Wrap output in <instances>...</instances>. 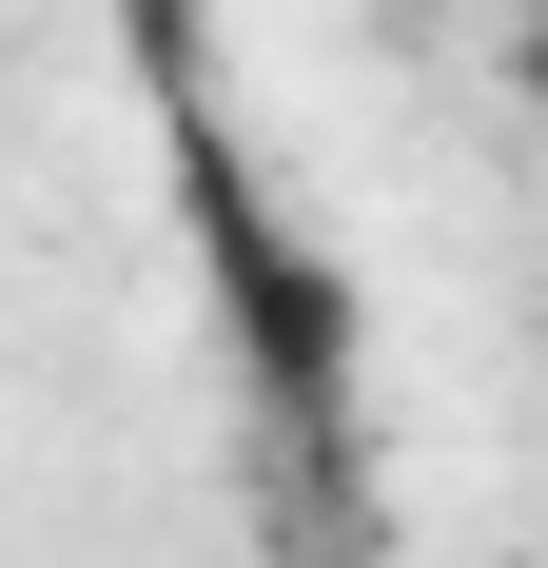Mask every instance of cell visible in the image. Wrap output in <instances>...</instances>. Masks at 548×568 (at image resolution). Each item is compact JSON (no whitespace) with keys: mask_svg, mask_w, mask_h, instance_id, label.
I'll return each mask as SVG.
<instances>
[{"mask_svg":"<svg viewBox=\"0 0 548 568\" xmlns=\"http://www.w3.org/2000/svg\"><path fill=\"white\" fill-rule=\"evenodd\" d=\"M490 568H509V549H490Z\"/></svg>","mask_w":548,"mask_h":568,"instance_id":"1","label":"cell"}]
</instances>
